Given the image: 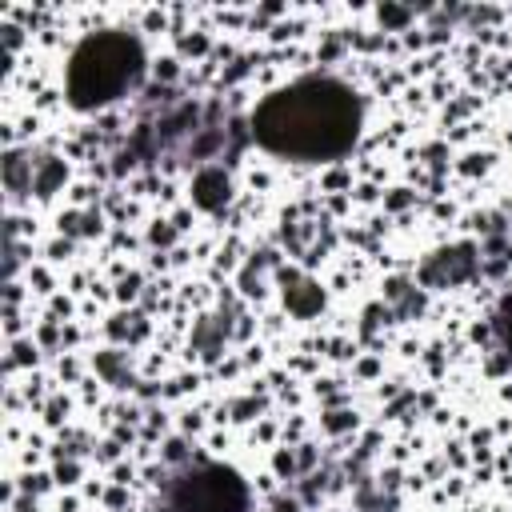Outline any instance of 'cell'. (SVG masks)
Here are the masks:
<instances>
[{
    "label": "cell",
    "mask_w": 512,
    "mask_h": 512,
    "mask_svg": "<svg viewBox=\"0 0 512 512\" xmlns=\"http://www.w3.org/2000/svg\"><path fill=\"white\" fill-rule=\"evenodd\" d=\"M360 128L356 96L328 76H312L268 96L252 116V136L292 160H332L352 148Z\"/></svg>",
    "instance_id": "cell-1"
},
{
    "label": "cell",
    "mask_w": 512,
    "mask_h": 512,
    "mask_svg": "<svg viewBox=\"0 0 512 512\" xmlns=\"http://www.w3.org/2000/svg\"><path fill=\"white\" fill-rule=\"evenodd\" d=\"M140 76V48L128 36H92L76 48L68 92L76 104H104L132 88Z\"/></svg>",
    "instance_id": "cell-2"
},
{
    "label": "cell",
    "mask_w": 512,
    "mask_h": 512,
    "mask_svg": "<svg viewBox=\"0 0 512 512\" xmlns=\"http://www.w3.org/2000/svg\"><path fill=\"white\" fill-rule=\"evenodd\" d=\"M168 508L172 512H244L248 492L236 480V472H228L220 464H200L172 484Z\"/></svg>",
    "instance_id": "cell-3"
}]
</instances>
